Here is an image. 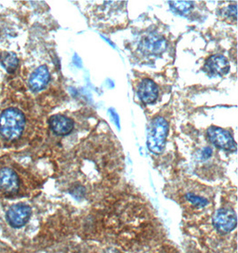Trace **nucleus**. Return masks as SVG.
<instances>
[{
	"instance_id": "obj_1",
	"label": "nucleus",
	"mask_w": 238,
	"mask_h": 253,
	"mask_svg": "<svg viewBox=\"0 0 238 253\" xmlns=\"http://www.w3.org/2000/svg\"><path fill=\"white\" fill-rule=\"evenodd\" d=\"M25 124V117L20 109H6L0 114V134L5 140H17L24 131Z\"/></svg>"
},
{
	"instance_id": "obj_2",
	"label": "nucleus",
	"mask_w": 238,
	"mask_h": 253,
	"mask_svg": "<svg viewBox=\"0 0 238 253\" xmlns=\"http://www.w3.org/2000/svg\"><path fill=\"white\" fill-rule=\"evenodd\" d=\"M169 125L163 118L157 117L152 120L147 134V147L151 152L159 155L163 152L166 138H167Z\"/></svg>"
},
{
	"instance_id": "obj_3",
	"label": "nucleus",
	"mask_w": 238,
	"mask_h": 253,
	"mask_svg": "<svg viewBox=\"0 0 238 253\" xmlns=\"http://www.w3.org/2000/svg\"><path fill=\"white\" fill-rule=\"evenodd\" d=\"M208 138L212 144L219 149L228 151H235L237 149V143L230 132L222 128L211 126L207 131Z\"/></svg>"
},
{
	"instance_id": "obj_4",
	"label": "nucleus",
	"mask_w": 238,
	"mask_h": 253,
	"mask_svg": "<svg viewBox=\"0 0 238 253\" xmlns=\"http://www.w3.org/2000/svg\"><path fill=\"white\" fill-rule=\"evenodd\" d=\"M237 214L233 210L220 209L217 211L216 213L213 217L212 223L217 230L222 233L227 234L230 232L233 231L237 227Z\"/></svg>"
},
{
	"instance_id": "obj_5",
	"label": "nucleus",
	"mask_w": 238,
	"mask_h": 253,
	"mask_svg": "<svg viewBox=\"0 0 238 253\" xmlns=\"http://www.w3.org/2000/svg\"><path fill=\"white\" fill-rule=\"evenodd\" d=\"M31 215V209L29 205L17 204L10 207L6 218L12 227H21L29 221Z\"/></svg>"
},
{
	"instance_id": "obj_6",
	"label": "nucleus",
	"mask_w": 238,
	"mask_h": 253,
	"mask_svg": "<svg viewBox=\"0 0 238 253\" xmlns=\"http://www.w3.org/2000/svg\"><path fill=\"white\" fill-rule=\"evenodd\" d=\"M139 46L142 52L150 55H156L165 51L167 47V41L163 36L150 34L143 39Z\"/></svg>"
},
{
	"instance_id": "obj_7",
	"label": "nucleus",
	"mask_w": 238,
	"mask_h": 253,
	"mask_svg": "<svg viewBox=\"0 0 238 253\" xmlns=\"http://www.w3.org/2000/svg\"><path fill=\"white\" fill-rule=\"evenodd\" d=\"M20 188V179L12 169L4 167L0 170V190L2 192L13 195Z\"/></svg>"
},
{
	"instance_id": "obj_8",
	"label": "nucleus",
	"mask_w": 238,
	"mask_h": 253,
	"mask_svg": "<svg viewBox=\"0 0 238 253\" xmlns=\"http://www.w3.org/2000/svg\"><path fill=\"white\" fill-rule=\"evenodd\" d=\"M230 61L223 55H212L204 64V70L212 76H225L230 71Z\"/></svg>"
},
{
	"instance_id": "obj_9",
	"label": "nucleus",
	"mask_w": 238,
	"mask_h": 253,
	"mask_svg": "<svg viewBox=\"0 0 238 253\" xmlns=\"http://www.w3.org/2000/svg\"><path fill=\"white\" fill-rule=\"evenodd\" d=\"M137 93L142 102L145 104H152L157 100L158 86L153 80L144 79L138 86Z\"/></svg>"
},
{
	"instance_id": "obj_10",
	"label": "nucleus",
	"mask_w": 238,
	"mask_h": 253,
	"mask_svg": "<svg viewBox=\"0 0 238 253\" xmlns=\"http://www.w3.org/2000/svg\"><path fill=\"white\" fill-rule=\"evenodd\" d=\"M50 80V74L47 66L42 65L33 71L29 79V86L33 92L43 90Z\"/></svg>"
},
{
	"instance_id": "obj_11",
	"label": "nucleus",
	"mask_w": 238,
	"mask_h": 253,
	"mask_svg": "<svg viewBox=\"0 0 238 253\" xmlns=\"http://www.w3.org/2000/svg\"><path fill=\"white\" fill-rule=\"evenodd\" d=\"M49 125L52 131L58 135H67L73 130L74 123L71 118L62 115H55L49 119Z\"/></svg>"
},
{
	"instance_id": "obj_12",
	"label": "nucleus",
	"mask_w": 238,
	"mask_h": 253,
	"mask_svg": "<svg viewBox=\"0 0 238 253\" xmlns=\"http://www.w3.org/2000/svg\"><path fill=\"white\" fill-rule=\"evenodd\" d=\"M0 62L8 73H13L17 69L19 60L15 53L3 52L0 54Z\"/></svg>"
},
{
	"instance_id": "obj_13",
	"label": "nucleus",
	"mask_w": 238,
	"mask_h": 253,
	"mask_svg": "<svg viewBox=\"0 0 238 253\" xmlns=\"http://www.w3.org/2000/svg\"><path fill=\"white\" fill-rule=\"evenodd\" d=\"M169 4L172 10L179 13H188L194 7V2L192 1H170Z\"/></svg>"
},
{
	"instance_id": "obj_14",
	"label": "nucleus",
	"mask_w": 238,
	"mask_h": 253,
	"mask_svg": "<svg viewBox=\"0 0 238 253\" xmlns=\"http://www.w3.org/2000/svg\"><path fill=\"white\" fill-rule=\"evenodd\" d=\"M185 199L197 208H204L209 205V200L205 197H200L194 193H187L185 196Z\"/></svg>"
},
{
	"instance_id": "obj_15",
	"label": "nucleus",
	"mask_w": 238,
	"mask_h": 253,
	"mask_svg": "<svg viewBox=\"0 0 238 253\" xmlns=\"http://www.w3.org/2000/svg\"><path fill=\"white\" fill-rule=\"evenodd\" d=\"M226 14L230 18H233L235 21L237 20V5H231L229 8L227 9Z\"/></svg>"
},
{
	"instance_id": "obj_16",
	"label": "nucleus",
	"mask_w": 238,
	"mask_h": 253,
	"mask_svg": "<svg viewBox=\"0 0 238 253\" xmlns=\"http://www.w3.org/2000/svg\"><path fill=\"white\" fill-rule=\"evenodd\" d=\"M212 149L211 148H209V147H206V148H204V149L201 151V158L203 159V160H205V159H208L209 157L212 156Z\"/></svg>"
},
{
	"instance_id": "obj_17",
	"label": "nucleus",
	"mask_w": 238,
	"mask_h": 253,
	"mask_svg": "<svg viewBox=\"0 0 238 253\" xmlns=\"http://www.w3.org/2000/svg\"><path fill=\"white\" fill-rule=\"evenodd\" d=\"M111 114H112V116L114 117V119H115V124H116V126H118V128H119V117H118V115L115 113V110L114 109H111Z\"/></svg>"
}]
</instances>
